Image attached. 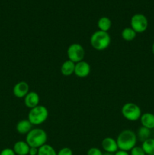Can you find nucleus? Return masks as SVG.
Listing matches in <instances>:
<instances>
[{
    "instance_id": "1",
    "label": "nucleus",
    "mask_w": 154,
    "mask_h": 155,
    "mask_svg": "<svg viewBox=\"0 0 154 155\" xmlns=\"http://www.w3.org/2000/svg\"><path fill=\"white\" fill-rule=\"evenodd\" d=\"M137 142V135L131 130H125L121 132L117 136V142L119 150L130 151L136 146Z\"/></svg>"
},
{
    "instance_id": "2",
    "label": "nucleus",
    "mask_w": 154,
    "mask_h": 155,
    "mask_svg": "<svg viewBox=\"0 0 154 155\" xmlns=\"http://www.w3.org/2000/svg\"><path fill=\"white\" fill-rule=\"evenodd\" d=\"M48 139L46 132L40 128L33 129L26 135V142L30 147L39 148L45 145Z\"/></svg>"
},
{
    "instance_id": "3",
    "label": "nucleus",
    "mask_w": 154,
    "mask_h": 155,
    "mask_svg": "<svg viewBox=\"0 0 154 155\" xmlns=\"http://www.w3.org/2000/svg\"><path fill=\"white\" fill-rule=\"evenodd\" d=\"M91 46L98 51H104L110 45L111 38L108 32L98 30L91 35L90 39Z\"/></svg>"
},
{
    "instance_id": "4",
    "label": "nucleus",
    "mask_w": 154,
    "mask_h": 155,
    "mask_svg": "<svg viewBox=\"0 0 154 155\" xmlns=\"http://www.w3.org/2000/svg\"><path fill=\"white\" fill-rule=\"evenodd\" d=\"M48 110L44 105H38L30 109L28 114V120L33 125H41L47 120Z\"/></svg>"
},
{
    "instance_id": "5",
    "label": "nucleus",
    "mask_w": 154,
    "mask_h": 155,
    "mask_svg": "<svg viewBox=\"0 0 154 155\" xmlns=\"http://www.w3.org/2000/svg\"><path fill=\"white\" fill-rule=\"evenodd\" d=\"M122 114L129 121H137L141 116V110L137 104L133 102L125 103L122 107Z\"/></svg>"
},
{
    "instance_id": "6",
    "label": "nucleus",
    "mask_w": 154,
    "mask_h": 155,
    "mask_svg": "<svg viewBox=\"0 0 154 155\" xmlns=\"http://www.w3.org/2000/svg\"><path fill=\"white\" fill-rule=\"evenodd\" d=\"M131 27L137 33H142L147 30L148 20L144 15L135 14L131 18Z\"/></svg>"
},
{
    "instance_id": "7",
    "label": "nucleus",
    "mask_w": 154,
    "mask_h": 155,
    "mask_svg": "<svg viewBox=\"0 0 154 155\" xmlns=\"http://www.w3.org/2000/svg\"><path fill=\"white\" fill-rule=\"evenodd\" d=\"M68 60L74 63L83 61L85 58V49L79 43H72L67 48Z\"/></svg>"
},
{
    "instance_id": "8",
    "label": "nucleus",
    "mask_w": 154,
    "mask_h": 155,
    "mask_svg": "<svg viewBox=\"0 0 154 155\" xmlns=\"http://www.w3.org/2000/svg\"><path fill=\"white\" fill-rule=\"evenodd\" d=\"M30 92V86L25 81L18 82L13 88V94L16 98H24Z\"/></svg>"
},
{
    "instance_id": "9",
    "label": "nucleus",
    "mask_w": 154,
    "mask_h": 155,
    "mask_svg": "<svg viewBox=\"0 0 154 155\" xmlns=\"http://www.w3.org/2000/svg\"><path fill=\"white\" fill-rule=\"evenodd\" d=\"M91 66L87 61H82L75 63L74 74L79 78H85L90 74Z\"/></svg>"
},
{
    "instance_id": "10",
    "label": "nucleus",
    "mask_w": 154,
    "mask_h": 155,
    "mask_svg": "<svg viewBox=\"0 0 154 155\" xmlns=\"http://www.w3.org/2000/svg\"><path fill=\"white\" fill-rule=\"evenodd\" d=\"M101 146L104 151L107 153L115 154L116 151H119L116 140L111 137H107L103 139L101 142Z\"/></svg>"
},
{
    "instance_id": "11",
    "label": "nucleus",
    "mask_w": 154,
    "mask_h": 155,
    "mask_svg": "<svg viewBox=\"0 0 154 155\" xmlns=\"http://www.w3.org/2000/svg\"><path fill=\"white\" fill-rule=\"evenodd\" d=\"M40 98L36 92H30L24 98V104L26 107L32 109L39 105Z\"/></svg>"
},
{
    "instance_id": "12",
    "label": "nucleus",
    "mask_w": 154,
    "mask_h": 155,
    "mask_svg": "<svg viewBox=\"0 0 154 155\" xmlns=\"http://www.w3.org/2000/svg\"><path fill=\"white\" fill-rule=\"evenodd\" d=\"M33 126L28 119L21 120L17 124L16 130L19 134L27 135L29 132L33 130Z\"/></svg>"
},
{
    "instance_id": "13",
    "label": "nucleus",
    "mask_w": 154,
    "mask_h": 155,
    "mask_svg": "<svg viewBox=\"0 0 154 155\" xmlns=\"http://www.w3.org/2000/svg\"><path fill=\"white\" fill-rule=\"evenodd\" d=\"M142 127H144L149 130H154V114L149 112L142 114L140 118Z\"/></svg>"
},
{
    "instance_id": "14",
    "label": "nucleus",
    "mask_w": 154,
    "mask_h": 155,
    "mask_svg": "<svg viewBox=\"0 0 154 155\" xmlns=\"http://www.w3.org/2000/svg\"><path fill=\"white\" fill-rule=\"evenodd\" d=\"M30 148V145L26 141H18L15 142L13 147V150L16 155H28Z\"/></svg>"
},
{
    "instance_id": "15",
    "label": "nucleus",
    "mask_w": 154,
    "mask_h": 155,
    "mask_svg": "<svg viewBox=\"0 0 154 155\" xmlns=\"http://www.w3.org/2000/svg\"><path fill=\"white\" fill-rule=\"evenodd\" d=\"M75 64L74 62L71 61L70 60L65 61L61 65L60 72L65 77L71 76L72 74H74V71H75Z\"/></svg>"
},
{
    "instance_id": "16",
    "label": "nucleus",
    "mask_w": 154,
    "mask_h": 155,
    "mask_svg": "<svg viewBox=\"0 0 154 155\" xmlns=\"http://www.w3.org/2000/svg\"><path fill=\"white\" fill-rule=\"evenodd\" d=\"M112 27V21L107 17H102L98 21V27L99 30L108 32Z\"/></svg>"
},
{
    "instance_id": "17",
    "label": "nucleus",
    "mask_w": 154,
    "mask_h": 155,
    "mask_svg": "<svg viewBox=\"0 0 154 155\" xmlns=\"http://www.w3.org/2000/svg\"><path fill=\"white\" fill-rule=\"evenodd\" d=\"M136 135H137V140H139L141 142H143L144 141H146V139L150 138L151 130L146 128V127H142L141 126V127L137 130Z\"/></svg>"
},
{
    "instance_id": "18",
    "label": "nucleus",
    "mask_w": 154,
    "mask_h": 155,
    "mask_svg": "<svg viewBox=\"0 0 154 155\" xmlns=\"http://www.w3.org/2000/svg\"><path fill=\"white\" fill-rule=\"evenodd\" d=\"M141 147L146 155H154V138H149L142 142Z\"/></svg>"
},
{
    "instance_id": "19",
    "label": "nucleus",
    "mask_w": 154,
    "mask_h": 155,
    "mask_svg": "<svg viewBox=\"0 0 154 155\" xmlns=\"http://www.w3.org/2000/svg\"><path fill=\"white\" fill-rule=\"evenodd\" d=\"M121 35L124 40L129 42V41H132L135 39L137 33L131 27H125L122 30Z\"/></svg>"
},
{
    "instance_id": "20",
    "label": "nucleus",
    "mask_w": 154,
    "mask_h": 155,
    "mask_svg": "<svg viewBox=\"0 0 154 155\" xmlns=\"http://www.w3.org/2000/svg\"><path fill=\"white\" fill-rule=\"evenodd\" d=\"M38 155H57V152L51 145L45 144L39 148Z\"/></svg>"
},
{
    "instance_id": "21",
    "label": "nucleus",
    "mask_w": 154,
    "mask_h": 155,
    "mask_svg": "<svg viewBox=\"0 0 154 155\" xmlns=\"http://www.w3.org/2000/svg\"><path fill=\"white\" fill-rule=\"evenodd\" d=\"M130 155H146L145 154L144 151L142 148L141 146H137L132 148V149L130 151Z\"/></svg>"
},
{
    "instance_id": "22",
    "label": "nucleus",
    "mask_w": 154,
    "mask_h": 155,
    "mask_svg": "<svg viewBox=\"0 0 154 155\" xmlns=\"http://www.w3.org/2000/svg\"><path fill=\"white\" fill-rule=\"evenodd\" d=\"M87 155H103V152L100 148L93 147L88 150Z\"/></svg>"
},
{
    "instance_id": "23",
    "label": "nucleus",
    "mask_w": 154,
    "mask_h": 155,
    "mask_svg": "<svg viewBox=\"0 0 154 155\" xmlns=\"http://www.w3.org/2000/svg\"><path fill=\"white\" fill-rule=\"evenodd\" d=\"M57 155H73V153H72L71 148H68V147H65V148H61L57 152Z\"/></svg>"
},
{
    "instance_id": "24",
    "label": "nucleus",
    "mask_w": 154,
    "mask_h": 155,
    "mask_svg": "<svg viewBox=\"0 0 154 155\" xmlns=\"http://www.w3.org/2000/svg\"><path fill=\"white\" fill-rule=\"evenodd\" d=\"M0 155H16V154L14 151L13 148H6L2 150L1 152H0Z\"/></svg>"
},
{
    "instance_id": "25",
    "label": "nucleus",
    "mask_w": 154,
    "mask_h": 155,
    "mask_svg": "<svg viewBox=\"0 0 154 155\" xmlns=\"http://www.w3.org/2000/svg\"><path fill=\"white\" fill-rule=\"evenodd\" d=\"M38 151H39V148L30 147V151H29V155H38Z\"/></svg>"
},
{
    "instance_id": "26",
    "label": "nucleus",
    "mask_w": 154,
    "mask_h": 155,
    "mask_svg": "<svg viewBox=\"0 0 154 155\" xmlns=\"http://www.w3.org/2000/svg\"><path fill=\"white\" fill-rule=\"evenodd\" d=\"M114 155H130V154H128V151L119 150V151H117L116 153H115Z\"/></svg>"
},
{
    "instance_id": "27",
    "label": "nucleus",
    "mask_w": 154,
    "mask_h": 155,
    "mask_svg": "<svg viewBox=\"0 0 154 155\" xmlns=\"http://www.w3.org/2000/svg\"><path fill=\"white\" fill-rule=\"evenodd\" d=\"M103 155H114V154H111V153L104 152V153H103Z\"/></svg>"
},
{
    "instance_id": "28",
    "label": "nucleus",
    "mask_w": 154,
    "mask_h": 155,
    "mask_svg": "<svg viewBox=\"0 0 154 155\" xmlns=\"http://www.w3.org/2000/svg\"><path fill=\"white\" fill-rule=\"evenodd\" d=\"M152 52L154 55V42L152 43Z\"/></svg>"
},
{
    "instance_id": "29",
    "label": "nucleus",
    "mask_w": 154,
    "mask_h": 155,
    "mask_svg": "<svg viewBox=\"0 0 154 155\" xmlns=\"http://www.w3.org/2000/svg\"><path fill=\"white\" fill-rule=\"evenodd\" d=\"M153 134H154V133H153Z\"/></svg>"
}]
</instances>
